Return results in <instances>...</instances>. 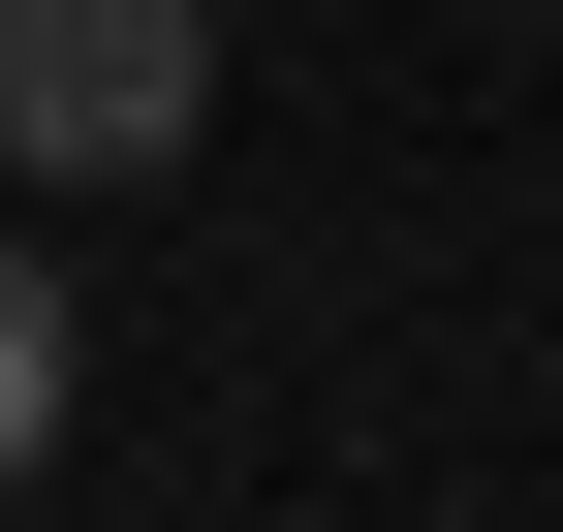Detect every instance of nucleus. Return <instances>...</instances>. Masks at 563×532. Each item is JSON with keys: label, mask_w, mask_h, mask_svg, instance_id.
Returning a JSON list of instances; mask_svg holds the SVG:
<instances>
[{"label": "nucleus", "mask_w": 563, "mask_h": 532, "mask_svg": "<svg viewBox=\"0 0 563 532\" xmlns=\"http://www.w3.org/2000/svg\"><path fill=\"white\" fill-rule=\"evenodd\" d=\"M220 125V0H0V157L32 188H157Z\"/></svg>", "instance_id": "1"}, {"label": "nucleus", "mask_w": 563, "mask_h": 532, "mask_svg": "<svg viewBox=\"0 0 563 532\" xmlns=\"http://www.w3.org/2000/svg\"><path fill=\"white\" fill-rule=\"evenodd\" d=\"M63 439V282H32V220H0V470Z\"/></svg>", "instance_id": "2"}]
</instances>
